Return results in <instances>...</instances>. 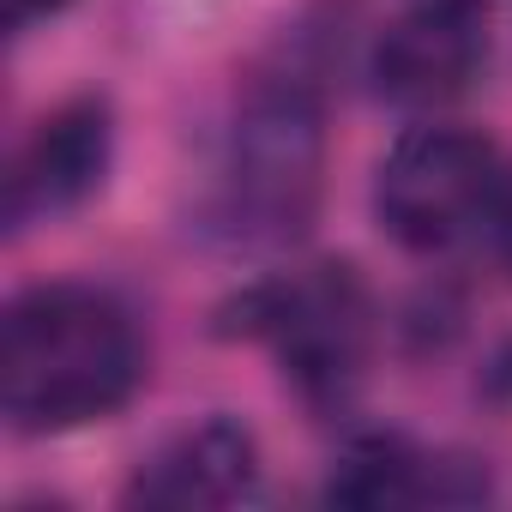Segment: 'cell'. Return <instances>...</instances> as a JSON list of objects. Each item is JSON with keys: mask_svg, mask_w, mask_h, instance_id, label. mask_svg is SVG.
<instances>
[{"mask_svg": "<svg viewBox=\"0 0 512 512\" xmlns=\"http://www.w3.org/2000/svg\"><path fill=\"white\" fill-rule=\"evenodd\" d=\"M145 386L133 308L103 284H31L0 320V416L25 440L109 422Z\"/></svg>", "mask_w": 512, "mask_h": 512, "instance_id": "6da1fadb", "label": "cell"}, {"mask_svg": "<svg viewBox=\"0 0 512 512\" xmlns=\"http://www.w3.org/2000/svg\"><path fill=\"white\" fill-rule=\"evenodd\" d=\"M320 193L326 97L308 73H272L241 97L193 229L229 253H284L308 241Z\"/></svg>", "mask_w": 512, "mask_h": 512, "instance_id": "7a4b0ae2", "label": "cell"}, {"mask_svg": "<svg viewBox=\"0 0 512 512\" xmlns=\"http://www.w3.org/2000/svg\"><path fill=\"white\" fill-rule=\"evenodd\" d=\"M374 296L362 284L356 266L326 260L308 272H284V278H260L235 290L211 332L217 338H247L266 344L284 368V380L296 386V398L314 416H338L350 410V398L368 380L374 362Z\"/></svg>", "mask_w": 512, "mask_h": 512, "instance_id": "3957f363", "label": "cell"}, {"mask_svg": "<svg viewBox=\"0 0 512 512\" xmlns=\"http://www.w3.org/2000/svg\"><path fill=\"white\" fill-rule=\"evenodd\" d=\"M494 175L500 151L488 133L458 121H416L386 145L374 169V223L404 253L434 260V253L476 235Z\"/></svg>", "mask_w": 512, "mask_h": 512, "instance_id": "277c9868", "label": "cell"}, {"mask_svg": "<svg viewBox=\"0 0 512 512\" xmlns=\"http://www.w3.org/2000/svg\"><path fill=\"white\" fill-rule=\"evenodd\" d=\"M488 61V25L470 0H410V7L368 43V91L392 109L434 115L458 103Z\"/></svg>", "mask_w": 512, "mask_h": 512, "instance_id": "5b68a950", "label": "cell"}, {"mask_svg": "<svg viewBox=\"0 0 512 512\" xmlns=\"http://www.w3.org/2000/svg\"><path fill=\"white\" fill-rule=\"evenodd\" d=\"M115 169V103L85 91L55 103L7 169V229H43L85 211Z\"/></svg>", "mask_w": 512, "mask_h": 512, "instance_id": "8992f818", "label": "cell"}, {"mask_svg": "<svg viewBox=\"0 0 512 512\" xmlns=\"http://www.w3.org/2000/svg\"><path fill=\"white\" fill-rule=\"evenodd\" d=\"M260 440L229 410H211L187 428H175L151 458H139L127 482V506L151 512H211V506H241L260 494Z\"/></svg>", "mask_w": 512, "mask_h": 512, "instance_id": "52a82bcc", "label": "cell"}, {"mask_svg": "<svg viewBox=\"0 0 512 512\" xmlns=\"http://www.w3.org/2000/svg\"><path fill=\"white\" fill-rule=\"evenodd\" d=\"M326 506L386 512V506H470L488 500V470L470 458L422 452L404 434H350L326 470Z\"/></svg>", "mask_w": 512, "mask_h": 512, "instance_id": "ba28073f", "label": "cell"}, {"mask_svg": "<svg viewBox=\"0 0 512 512\" xmlns=\"http://www.w3.org/2000/svg\"><path fill=\"white\" fill-rule=\"evenodd\" d=\"M470 241L488 253V266L512 284V163H500V175H494V187H488V205H482Z\"/></svg>", "mask_w": 512, "mask_h": 512, "instance_id": "9c48e42d", "label": "cell"}, {"mask_svg": "<svg viewBox=\"0 0 512 512\" xmlns=\"http://www.w3.org/2000/svg\"><path fill=\"white\" fill-rule=\"evenodd\" d=\"M73 0H7V25L13 31H25V25H37V19H55V13H67Z\"/></svg>", "mask_w": 512, "mask_h": 512, "instance_id": "30bf717a", "label": "cell"}, {"mask_svg": "<svg viewBox=\"0 0 512 512\" xmlns=\"http://www.w3.org/2000/svg\"><path fill=\"white\" fill-rule=\"evenodd\" d=\"M470 7H482V0H470Z\"/></svg>", "mask_w": 512, "mask_h": 512, "instance_id": "8fae6325", "label": "cell"}]
</instances>
